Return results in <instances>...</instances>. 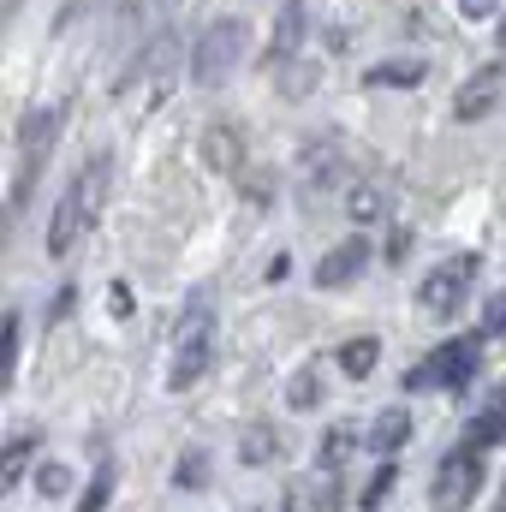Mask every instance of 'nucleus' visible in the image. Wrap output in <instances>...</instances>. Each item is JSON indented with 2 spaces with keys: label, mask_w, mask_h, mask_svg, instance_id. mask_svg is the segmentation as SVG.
<instances>
[{
  "label": "nucleus",
  "mask_w": 506,
  "mask_h": 512,
  "mask_svg": "<svg viewBox=\"0 0 506 512\" xmlns=\"http://www.w3.org/2000/svg\"><path fill=\"white\" fill-rule=\"evenodd\" d=\"M30 447H36L30 435H18V441L6 447V489H18V477H24V465H30Z\"/></svg>",
  "instance_id": "obj_18"
},
{
  "label": "nucleus",
  "mask_w": 506,
  "mask_h": 512,
  "mask_svg": "<svg viewBox=\"0 0 506 512\" xmlns=\"http://www.w3.org/2000/svg\"><path fill=\"white\" fill-rule=\"evenodd\" d=\"M417 78H423L417 60H393V66H376L370 72V84H417Z\"/></svg>",
  "instance_id": "obj_16"
},
{
  "label": "nucleus",
  "mask_w": 506,
  "mask_h": 512,
  "mask_svg": "<svg viewBox=\"0 0 506 512\" xmlns=\"http://www.w3.org/2000/svg\"><path fill=\"white\" fill-rule=\"evenodd\" d=\"M364 268H370V239H358V233H352V239H340L334 251L316 262V286H322V292H334V286H352Z\"/></svg>",
  "instance_id": "obj_7"
},
{
  "label": "nucleus",
  "mask_w": 506,
  "mask_h": 512,
  "mask_svg": "<svg viewBox=\"0 0 506 512\" xmlns=\"http://www.w3.org/2000/svg\"><path fill=\"white\" fill-rule=\"evenodd\" d=\"M483 334H506V292H495V304L483 310Z\"/></svg>",
  "instance_id": "obj_21"
},
{
  "label": "nucleus",
  "mask_w": 506,
  "mask_h": 512,
  "mask_svg": "<svg viewBox=\"0 0 506 512\" xmlns=\"http://www.w3.org/2000/svg\"><path fill=\"white\" fill-rule=\"evenodd\" d=\"M405 435H411L405 405H387V411L376 417V429H370V447H376V453H399V447H405Z\"/></svg>",
  "instance_id": "obj_11"
},
{
  "label": "nucleus",
  "mask_w": 506,
  "mask_h": 512,
  "mask_svg": "<svg viewBox=\"0 0 506 512\" xmlns=\"http://www.w3.org/2000/svg\"><path fill=\"white\" fill-rule=\"evenodd\" d=\"M483 340H489V334H459V340L435 346V352L405 376V387H465L477 376V364H483Z\"/></svg>",
  "instance_id": "obj_4"
},
{
  "label": "nucleus",
  "mask_w": 506,
  "mask_h": 512,
  "mask_svg": "<svg viewBox=\"0 0 506 512\" xmlns=\"http://www.w3.org/2000/svg\"><path fill=\"white\" fill-rule=\"evenodd\" d=\"M393 483H399V471H393V465H381L376 477H370V489L358 495V507H364V512H376L381 501H387V489H393Z\"/></svg>",
  "instance_id": "obj_15"
},
{
  "label": "nucleus",
  "mask_w": 506,
  "mask_h": 512,
  "mask_svg": "<svg viewBox=\"0 0 506 512\" xmlns=\"http://www.w3.org/2000/svg\"><path fill=\"white\" fill-rule=\"evenodd\" d=\"M18 376V316H6V382Z\"/></svg>",
  "instance_id": "obj_22"
},
{
  "label": "nucleus",
  "mask_w": 506,
  "mask_h": 512,
  "mask_svg": "<svg viewBox=\"0 0 506 512\" xmlns=\"http://www.w3.org/2000/svg\"><path fill=\"white\" fill-rule=\"evenodd\" d=\"M483 495V453L471 447H453L441 465H435V483H429V512H471V501Z\"/></svg>",
  "instance_id": "obj_3"
},
{
  "label": "nucleus",
  "mask_w": 506,
  "mask_h": 512,
  "mask_svg": "<svg viewBox=\"0 0 506 512\" xmlns=\"http://www.w3.org/2000/svg\"><path fill=\"white\" fill-rule=\"evenodd\" d=\"M495 96H501V72H483V84H465V90H459L453 114H459V120H483V114L495 108Z\"/></svg>",
  "instance_id": "obj_9"
},
{
  "label": "nucleus",
  "mask_w": 506,
  "mask_h": 512,
  "mask_svg": "<svg viewBox=\"0 0 506 512\" xmlns=\"http://www.w3.org/2000/svg\"><path fill=\"white\" fill-rule=\"evenodd\" d=\"M376 358H381V340H370V334H358V340H346V346L334 352V364H340L352 382H364V376L376 370Z\"/></svg>",
  "instance_id": "obj_10"
},
{
  "label": "nucleus",
  "mask_w": 506,
  "mask_h": 512,
  "mask_svg": "<svg viewBox=\"0 0 506 512\" xmlns=\"http://www.w3.org/2000/svg\"><path fill=\"white\" fill-rule=\"evenodd\" d=\"M108 501H114V465H102V471H96V483L84 489V501H78V512H102Z\"/></svg>",
  "instance_id": "obj_14"
},
{
  "label": "nucleus",
  "mask_w": 506,
  "mask_h": 512,
  "mask_svg": "<svg viewBox=\"0 0 506 512\" xmlns=\"http://www.w3.org/2000/svg\"><path fill=\"white\" fill-rule=\"evenodd\" d=\"M239 48H245V24H239V18H221V24L203 36V48H197V84H221V78L233 72Z\"/></svg>",
  "instance_id": "obj_6"
},
{
  "label": "nucleus",
  "mask_w": 506,
  "mask_h": 512,
  "mask_svg": "<svg viewBox=\"0 0 506 512\" xmlns=\"http://www.w3.org/2000/svg\"><path fill=\"white\" fill-rule=\"evenodd\" d=\"M495 512H506V483H501V501H495Z\"/></svg>",
  "instance_id": "obj_24"
},
{
  "label": "nucleus",
  "mask_w": 506,
  "mask_h": 512,
  "mask_svg": "<svg viewBox=\"0 0 506 512\" xmlns=\"http://www.w3.org/2000/svg\"><path fill=\"white\" fill-rule=\"evenodd\" d=\"M346 453H352V423H334V429L322 435V453H316V459H322V471H340Z\"/></svg>",
  "instance_id": "obj_13"
},
{
  "label": "nucleus",
  "mask_w": 506,
  "mask_h": 512,
  "mask_svg": "<svg viewBox=\"0 0 506 512\" xmlns=\"http://www.w3.org/2000/svg\"><path fill=\"white\" fill-rule=\"evenodd\" d=\"M316 393H322V370H298V376H292V405H298V411H310Z\"/></svg>",
  "instance_id": "obj_17"
},
{
  "label": "nucleus",
  "mask_w": 506,
  "mask_h": 512,
  "mask_svg": "<svg viewBox=\"0 0 506 512\" xmlns=\"http://www.w3.org/2000/svg\"><path fill=\"white\" fill-rule=\"evenodd\" d=\"M102 197H108V161L96 155V161L60 191V203H54V215H48V256H72L78 251V239L96 227Z\"/></svg>",
  "instance_id": "obj_1"
},
{
  "label": "nucleus",
  "mask_w": 506,
  "mask_h": 512,
  "mask_svg": "<svg viewBox=\"0 0 506 512\" xmlns=\"http://www.w3.org/2000/svg\"><path fill=\"white\" fill-rule=\"evenodd\" d=\"M471 280H477V256H471V251L441 256V262H435V268L423 274V286H417V304H423L429 316H453V310L465 304Z\"/></svg>",
  "instance_id": "obj_5"
},
{
  "label": "nucleus",
  "mask_w": 506,
  "mask_h": 512,
  "mask_svg": "<svg viewBox=\"0 0 506 512\" xmlns=\"http://www.w3.org/2000/svg\"><path fill=\"white\" fill-rule=\"evenodd\" d=\"M179 483H185V489H203V483H209V459H203V453L179 459Z\"/></svg>",
  "instance_id": "obj_20"
},
{
  "label": "nucleus",
  "mask_w": 506,
  "mask_h": 512,
  "mask_svg": "<svg viewBox=\"0 0 506 512\" xmlns=\"http://www.w3.org/2000/svg\"><path fill=\"white\" fill-rule=\"evenodd\" d=\"M66 483H72V471H66V465H54V459L36 471V489H42V495H66Z\"/></svg>",
  "instance_id": "obj_19"
},
{
  "label": "nucleus",
  "mask_w": 506,
  "mask_h": 512,
  "mask_svg": "<svg viewBox=\"0 0 506 512\" xmlns=\"http://www.w3.org/2000/svg\"><path fill=\"white\" fill-rule=\"evenodd\" d=\"M465 447L483 453V447H506V382L483 399V411L465 423Z\"/></svg>",
  "instance_id": "obj_8"
},
{
  "label": "nucleus",
  "mask_w": 506,
  "mask_h": 512,
  "mask_svg": "<svg viewBox=\"0 0 506 512\" xmlns=\"http://www.w3.org/2000/svg\"><path fill=\"white\" fill-rule=\"evenodd\" d=\"M501 54H506V24H501Z\"/></svg>",
  "instance_id": "obj_25"
},
{
  "label": "nucleus",
  "mask_w": 506,
  "mask_h": 512,
  "mask_svg": "<svg viewBox=\"0 0 506 512\" xmlns=\"http://www.w3.org/2000/svg\"><path fill=\"white\" fill-rule=\"evenodd\" d=\"M495 12H501V0H459V18H471V24L477 18H495Z\"/></svg>",
  "instance_id": "obj_23"
},
{
  "label": "nucleus",
  "mask_w": 506,
  "mask_h": 512,
  "mask_svg": "<svg viewBox=\"0 0 506 512\" xmlns=\"http://www.w3.org/2000/svg\"><path fill=\"white\" fill-rule=\"evenodd\" d=\"M239 459H245V465H268V459H274V423H251V429L239 435Z\"/></svg>",
  "instance_id": "obj_12"
},
{
  "label": "nucleus",
  "mask_w": 506,
  "mask_h": 512,
  "mask_svg": "<svg viewBox=\"0 0 506 512\" xmlns=\"http://www.w3.org/2000/svg\"><path fill=\"white\" fill-rule=\"evenodd\" d=\"M209 352H215V316L197 304L185 310V322L173 328V358H167V393H185V387L203 382L209 370Z\"/></svg>",
  "instance_id": "obj_2"
}]
</instances>
